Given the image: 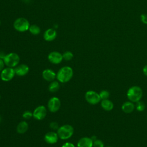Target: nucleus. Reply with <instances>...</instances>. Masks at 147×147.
I'll list each match as a JSON object with an SVG mask.
<instances>
[{"mask_svg":"<svg viewBox=\"0 0 147 147\" xmlns=\"http://www.w3.org/2000/svg\"><path fill=\"white\" fill-rule=\"evenodd\" d=\"M22 117L25 119H29L33 117V112L29 110L25 111L22 114Z\"/></svg>","mask_w":147,"mask_h":147,"instance_id":"393cba45","label":"nucleus"},{"mask_svg":"<svg viewBox=\"0 0 147 147\" xmlns=\"http://www.w3.org/2000/svg\"><path fill=\"white\" fill-rule=\"evenodd\" d=\"M48 60L53 64H59L63 60V55L57 51H53L49 53L48 56Z\"/></svg>","mask_w":147,"mask_h":147,"instance_id":"9d476101","label":"nucleus"},{"mask_svg":"<svg viewBox=\"0 0 147 147\" xmlns=\"http://www.w3.org/2000/svg\"><path fill=\"white\" fill-rule=\"evenodd\" d=\"M126 95L130 101L133 103H136L141 100V99L142 97V90L138 86H133L128 89Z\"/></svg>","mask_w":147,"mask_h":147,"instance_id":"f03ea898","label":"nucleus"},{"mask_svg":"<svg viewBox=\"0 0 147 147\" xmlns=\"http://www.w3.org/2000/svg\"><path fill=\"white\" fill-rule=\"evenodd\" d=\"M29 30L30 33L33 35H37L40 33V28H39L38 26L36 25H30Z\"/></svg>","mask_w":147,"mask_h":147,"instance_id":"aec40b11","label":"nucleus"},{"mask_svg":"<svg viewBox=\"0 0 147 147\" xmlns=\"http://www.w3.org/2000/svg\"><path fill=\"white\" fill-rule=\"evenodd\" d=\"M29 129V124L25 121H22L18 123L17 126L16 130L19 134H24Z\"/></svg>","mask_w":147,"mask_h":147,"instance_id":"f3484780","label":"nucleus"},{"mask_svg":"<svg viewBox=\"0 0 147 147\" xmlns=\"http://www.w3.org/2000/svg\"><path fill=\"white\" fill-rule=\"evenodd\" d=\"M141 21L145 24H147V14H142L140 16Z\"/></svg>","mask_w":147,"mask_h":147,"instance_id":"bb28decb","label":"nucleus"},{"mask_svg":"<svg viewBox=\"0 0 147 147\" xmlns=\"http://www.w3.org/2000/svg\"><path fill=\"white\" fill-rule=\"evenodd\" d=\"M14 68L16 75L18 76H24L27 75L29 71V67L25 64H18Z\"/></svg>","mask_w":147,"mask_h":147,"instance_id":"ddd939ff","label":"nucleus"},{"mask_svg":"<svg viewBox=\"0 0 147 147\" xmlns=\"http://www.w3.org/2000/svg\"><path fill=\"white\" fill-rule=\"evenodd\" d=\"M142 72H143L145 76H147V65H145L144 67V68H143V69H142Z\"/></svg>","mask_w":147,"mask_h":147,"instance_id":"c756f323","label":"nucleus"},{"mask_svg":"<svg viewBox=\"0 0 147 147\" xmlns=\"http://www.w3.org/2000/svg\"><path fill=\"white\" fill-rule=\"evenodd\" d=\"M61 107V101L59 98L53 96L51 98L47 104V108L51 113L57 112Z\"/></svg>","mask_w":147,"mask_h":147,"instance_id":"6e6552de","label":"nucleus"},{"mask_svg":"<svg viewBox=\"0 0 147 147\" xmlns=\"http://www.w3.org/2000/svg\"><path fill=\"white\" fill-rule=\"evenodd\" d=\"M0 24H1V22H0Z\"/></svg>","mask_w":147,"mask_h":147,"instance_id":"72a5a7b5","label":"nucleus"},{"mask_svg":"<svg viewBox=\"0 0 147 147\" xmlns=\"http://www.w3.org/2000/svg\"><path fill=\"white\" fill-rule=\"evenodd\" d=\"M60 88L59 82L57 80H53L50 82V84L48 86V90L51 92H56Z\"/></svg>","mask_w":147,"mask_h":147,"instance_id":"6ab92c4d","label":"nucleus"},{"mask_svg":"<svg viewBox=\"0 0 147 147\" xmlns=\"http://www.w3.org/2000/svg\"><path fill=\"white\" fill-rule=\"evenodd\" d=\"M135 108L138 111H142L145 109V103L143 102L140 100V101L136 102V105L135 106Z\"/></svg>","mask_w":147,"mask_h":147,"instance_id":"4be33fe9","label":"nucleus"},{"mask_svg":"<svg viewBox=\"0 0 147 147\" xmlns=\"http://www.w3.org/2000/svg\"><path fill=\"white\" fill-rule=\"evenodd\" d=\"M13 26L14 29L18 32H24L29 30L30 24L26 18L21 17L16 19L14 21Z\"/></svg>","mask_w":147,"mask_h":147,"instance_id":"39448f33","label":"nucleus"},{"mask_svg":"<svg viewBox=\"0 0 147 147\" xmlns=\"http://www.w3.org/2000/svg\"><path fill=\"white\" fill-rule=\"evenodd\" d=\"M56 36L57 32L55 29L52 28H49L46 30L43 35L44 40L47 41H52L54 40Z\"/></svg>","mask_w":147,"mask_h":147,"instance_id":"2eb2a0df","label":"nucleus"},{"mask_svg":"<svg viewBox=\"0 0 147 147\" xmlns=\"http://www.w3.org/2000/svg\"><path fill=\"white\" fill-rule=\"evenodd\" d=\"M1 121H2V118H1V116H0V123H1Z\"/></svg>","mask_w":147,"mask_h":147,"instance_id":"7c9ffc66","label":"nucleus"},{"mask_svg":"<svg viewBox=\"0 0 147 147\" xmlns=\"http://www.w3.org/2000/svg\"><path fill=\"white\" fill-rule=\"evenodd\" d=\"M47 114V108L43 105H40L35 108V109L33 111V117L36 120L41 121L45 118Z\"/></svg>","mask_w":147,"mask_h":147,"instance_id":"1a4fd4ad","label":"nucleus"},{"mask_svg":"<svg viewBox=\"0 0 147 147\" xmlns=\"http://www.w3.org/2000/svg\"><path fill=\"white\" fill-rule=\"evenodd\" d=\"M56 132L60 139L66 140L70 138L73 136L74 129L72 125L65 124L59 126Z\"/></svg>","mask_w":147,"mask_h":147,"instance_id":"7ed1b4c3","label":"nucleus"},{"mask_svg":"<svg viewBox=\"0 0 147 147\" xmlns=\"http://www.w3.org/2000/svg\"><path fill=\"white\" fill-rule=\"evenodd\" d=\"M122 110L126 114H130L135 109V105L131 101L124 102L121 106Z\"/></svg>","mask_w":147,"mask_h":147,"instance_id":"dca6fc26","label":"nucleus"},{"mask_svg":"<svg viewBox=\"0 0 147 147\" xmlns=\"http://www.w3.org/2000/svg\"><path fill=\"white\" fill-rule=\"evenodd\" d=\"M16 75L14 68L8 67L5 68L0 74V78L3 82H9Z\"/></svg>","mask_w":147,"mask_h":147,"instance_id":"0eeeda50","label":"nucleus"},{"mask_svg":"<svg viewBox=\"0 0 147 147\" xmlns=\"http://www.w3.org/2000/svg\"><path fill=\"white\" fill-rule=\"evenodd\" d=\"M77 147H93V140L91 137H82L78 141Z\"/></svg>","mask_w":147,"mask_h":147,"instance_id":"4468645a","label":"nucleus"},{"mask_svg":"<svg viewBox=\"0 0 147 147\" xmlns=\"http://www.w3.org/2000/svg\"><path fill=\"white\" fill-rule=\"evenodd\" d=\"M84 98L86 100L89 104L92 105H96L99 103L101 100L99 94L92 90L87 91L85 94Z\"/></svg>","mask_w":147,"mask_h":147,"instance_id":"423d86ee","label":"nucleus"},{"mask_svg":"<svg viewBox=\"0 0 147 147\" xmlns=\"http://www.w3.org/2000/svg\"><path fill=\"white\" fill-rule=\"evenodd\" d=\"M74 71L69 66H64L59 69L56 73V79L60 83H65L72 78Z\"/></svg>","mask_w":147,"mask_h":147,"instance_id":"f257e3e1","label":"nucleus"},{"mask_svg":"<svg viewBox=\"0 0 147 147\" xmlns=\"http://www.w3.org/2000/svg\"><path fill=\"white\" fill-rule=\"evenodd\" d=\"M99 96H100V98L101 100L108 99L110 96V92L106 90H102L99 93Z\"/></svg>","mask_w":147,"mask_h":147,"instance_id":"5701e85b","label":"nucleus"},{"mask_svg":"<svg viewBox=\"0 0 147 147\" xmlns=\"http://www.w3.org/2000/svg\"><path fill=\"white\" fill-rule=\"evenodd\" d=\"M5 64L2 59L0 58V72H1L5 68Z\"/></svg>","mask_w":147,"mask_h":147,"instance_id":"c85d7f7f","label":"nucleus"},{"mask_svg":"<svg viewBox=\"0 0 147 147\" xmlns=\"http://www.w3.org/2000/svg\"><path fill=\"white\" fill-rule=\"evenodd\" d=\"M49 127L52 130H57L59 127L58 123L56 122V121L51 122L49 124Z\"/></svg>","mask_w":147,"mask_h":147,"instance_id":"a878e982","label":"nucleus"},{"mask_svg":"<svg viewBox=\"0 0 147 147\" xmlns=\"http://www.w3.org/2000/svg\"><path fill=\"white\" fill-rule=\"evenodd\" d=\"M59 136L57 132L54 131H51L47 132L44 137V141L48 144H56L59 140Z\"/></svg>","mask_w":147,"mask_h":147,"instance_id":"9b49d317","label":"nucleus"},{"mask_svg":"<svg viewBox=\"0 0 147 147\" xmlns=\"http://www.w3.org/2000/svg\"><path fill=\"white\" fill-rule=\"evenodd\" d=\"M93 147H104V143L99 139H95L93 141Z\"/></svg>","mask_w":147,"mask_h":147,"instance_id":"b1692460","label":"nucleus"},{"mask_svg":"<svg viewBox=\"0 0 147 147\" xmlns=\"http://www.w3.org/2000/svg\"><path fill=\"white\" fill-rule=\"evenodd\" d=\"M100 105L102 109L106 111H110L113 110L114 107V104L113 102L109 99L102 100L100 102Z\"/></svg>","mask_w":147,"mask_h":147,"instance_id":"a211bd4d","label":"nucleus"},{"mask_svg":"<svg viewBox=\"0 0 147 147\" xmlns=\"http://www.w3.org/2000/svg\"><path fill=\"white\" fill-rule=\"evenodd\" d=\"M3 60L7 67L15 68L18 65L20 61V57L17 53L11 52L6 55Z\"/></svg>","mask_w":147,"mask_h":147,"instance_id":"20e7f679","label":"nucleus"},{"mask_svg":"<svg viewBox=\"0 0 147 147\" xmlns=\"http://www.w3.org/2000/svg\"><path fill=\"white\" fill-rule=\"evenodd\" d=\"M107 147H111V146H107Z\"/></svg>","mask_w":147,"mask_h":147,"instance_id":"2f4dec72","label":"nucleus"},{"mask_svg":"<svg viewBox=\"0 0 147 147\" xmlns=\"http://www.w3.org/2000/svg\"><path fill=\"white\" fill-rule=\"evenodd\" d=\"M73 57H74L73 53L71 51H67L64 52L63 54V59L66 61H69V60H72Z\"/></svg>","mask_w":147,"mask_h":147,"instance_id":"412c9836","label":"nucleus"},{"mask_svg":"<svg viewBox=\"0 0 147 147\" xmlns=\"http://www.w3.org/2000/svg\"><path fill=\"white\" fill-rule=\"evenodd\" d=\"M0 99H1V95H0Z\"/></svg>","mask_w":147,"mask_h":147,"instance_id":"473e14b6","label":"nucleus"},{"mask_svg":"<svg viewBox=\"0 0 147 147\" xmlns=\"http://www.w3.org/2000/svg\"><path fill=\"white\" fill-rule=\"evenodd\" d=\"M61 147H76V146L73 143H71L69 142H65L62 145Z\"/></svg>","mask_w":147,"mask_h":147,"instance_id":"cd10ccee","label":"nucleus"},{"mask_svg":"<svg viewBox=\"0 0 147 147\" xmlns=\"http://www.w3.org/2000/svg\"><path fill=\"white\" fill-rule=\"evenodd\" d=\"M42 78L48 82H51L56 79V73L52 69L47 68L42 72Z\"/></svg>","mask_w":147,"mask_h":147,"instance_id":"f8f14e48","label":"nucleus"}]
</instances>
